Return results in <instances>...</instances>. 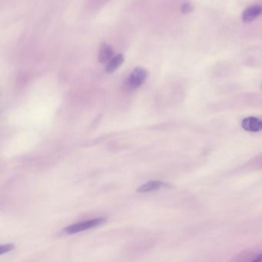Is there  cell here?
<instances>
[{
  "label": "cell",
  "instance_id": "obj_1",
  "mask_svg": "<svg viewBox=\"0 0 262 262\" xmlns=\"http://www.w3.org/2000/svg\"><path fill=\"white\" fill-rule=\"evenodd\" d=\"M107 222V218L105 217L96 218L94 219L87 220L83 222H78V223L73 224L69 226L66 227L63 229V232L68 235L77 234L79 232H84V231L89 230V229H94L96 227L100 226Z\"/></svg>",
  "mask_w": 262,
  "mask_h": 262
},
{
  "label": "cell",
  "instance_id": "obj_2",
  "mask_svg": "<svg viewBox=\"0 0 262 262\" xmlns=\"http://www.w3.org/2000/svg\"><path fill=\"white\" fill-rule=\"evenodd\" d=\"M148 75L147 70L144 68H135L126 79V85L130 89H137L145 82Z\"/></svg>",
  "mask_w": 262,
  "mask_h": 262
},
{
  "label": "cell",
  "instance_id": "obj_3",
  "mask_svg": "<svg viewBox=\"0 0 262 262\" xmlns=\"http://www.w3.org/2000/svg\"><path fill=\"white\" fill-rule=\"evenodd\" d=\"M262 14V5L255 4L250 5L243 11L241 20L244 23H250L255 21Z\"/></svg>",
  "mask_w": 262,
  "mask_h": 262
},
{
  "label": "cell",
  "instance_id": "obj_4",
  "mask_svg": "<svg viewBox=\"0 0 262 262\" xmlns=\"http://www.w3.org/2000/svg\"><path fill=\"white\" fill-rule=\"evenodd\" d=\"M241 126L245 131L259 132L262 130V120L255 116H249L241 121Z\"/></svg>",
  "mask_w": 262,
  "mask_h": 262
},
{
  "label": "cell",
  "instance_id": "obj_5",
  "mask_svg": "<svg viewBox=\"0 0 262 262\" xmlns=\"http://www.w3.org/2000/svg\"><path fill=\"white\" fill-rule=\"evenodd\" d=\"M170 184L161 181H149L138 187L137 191L138 193H147L150 191H156L162 188H168Z\"/></svg>",
  "mask_w": 262,
  "mask_h": 262
},
{
  "label": "cell",
  "instance_id": "obj_6",
  "mask_svg": "<svg viewBox=\"0 0 262 262\" xmlns=\"http://www.w3.org/2000/svg\"><path fill=\"white\" fill-rule=\"evenodd\" d=\"M114 57V50L112 46L107 43H103L100 47V54H99V60L102 63L109 62V61Z\"/></svg>",
  "mask_w": 262,
  "mask_h": 262
},
{
  "label": "cell",
  "instance_id": "obj_7",
  "mask_svg": "<svg viewBox=\"0 0 262 262\" xmlns=\"http://www.w3.org/2000/svg\"><path fill=\"white\" fill-rule=\"evenodd\" d=\"M124 62V56L122 54H118L112 58L106 66V71L108 73H112L115 71L119 66Z\"/></svg>",
  "mask_w": 262,
  "mask_h": 262
},
{
  "label": "cell",
  "instance_id": "obj_8",
  "mask_svg": "<svg viewBox=\"0 0 262 262\" xmlns=\"http://www.w3.org/2000/svg\"><path fill=\"white\" fill-rule=\"evenodd\" d=\"M15 244L13 243H9V244H2L0 246V255H2L4 254L8 253V252L13 251L15 249Z\"/></svg>",
  "mask_w": 262,
  "mask_h": 262
},
{
  "label": "cell",
  "instance_id": "obj_9",
  "mask_svg": "<svg viewBox=\"0 0 262 262\" xmlns=\"http://www.w3.org/2000/svg\"><path fill=\"white\" fill-rule=\"evenodd\" d=\"M181 10L184 14H188L193 10V6L190 2H184L182 5Z\"/></svg>",
  "mask_w": 262,
  "mask_h": 262
},
{
  "label": "cell",
  "instance_id": "obj_10",
  "mask_svg": "<svg viewBox=\"0 0 262 262\" xmlns=\"http://www.w3.org/2000/svg\"><path fill=\"white\" fill-rule=\"evenodd\" d=\"M252 262H262V254L259 255L255 260L252 261Z\"/></svg>",
  "mask_w": 262,
  "mask_h": 262
},
{
  "label": "cell",
  "instance_id": "obj_11",
  "mask_svg": "<svg viewBox=\"0 0 262 262\" xmlns=\"http://www.w3.org/2000/svg\"></svg>",
  "mask_w": 262,
  "mask_h": 262
}]
</instances>
